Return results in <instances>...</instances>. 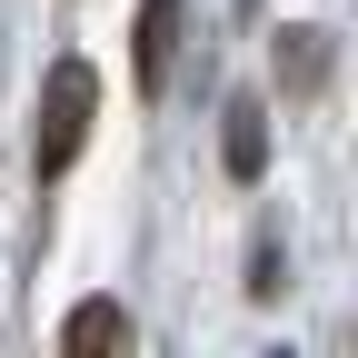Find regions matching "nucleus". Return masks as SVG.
I'll use <instances>...</instances> for the list:
<instances>
[{
    "label": "nucleus",
    "mask_w": 358,
    "mask_h": 358,
    "mask_svg": "<svg viewBox=\"0 0 358 358\" xmlns=\"http://www.w3.org/2000/svg\"><path fill=\"white\" fill-rule=\"evenodd\" d=\"M239 10H259V0H239Z\"/></svg>",
    "instance_id": "0eeeda50"
},
{
    "label": "nucleus",
    "mask_w": 358,
    "mask_h": 358,
    "mask_svg": "<svg viewBox=\"0 0 358 358\" xmlns=\"http://www.w3.org/2000/svg\"><path fill=\"white\" fill-rule=\"evenodd\" d=\"M268 358H289V348H268Z\"/></svg>",
    "instance_id": "6e6552de"
},
{
    "label": "nucleus",
    "mask_w": 358,
    "mask_h": 358,
    "mask_svg": "<svg viewBox=\"0 0 358 358\" xmlns=\"http://www.w3.org/2000/svg\"><path fill=\"white\" fill-rule=\"evenodd\" d=\"M279 289H289V239L259 229V239H249V299H279Z\"/></svg>",
    "instance_id": "423d86ee"
},
{
    "label": "nucleus",
    "mask_w": 358,
    "mask_h": 358,
    "mask_svg": "<svg viewBox=\"0 0 358 358\" xmlns=\"http://www.w3.org/2000/svg\"><path fill=\"white\" fill-rule=\"evenodd\" d=\"M179 20H189V0H140V20H129V90H140V100H159V90H169Z\"/></svg>",
    "instance_id": "7ed1b4c3"
},
{
    "label": "nucleus",
    "mask_w": 358,
    "mask_h": 358,
    "mask_svg": "<svg viewBox=\"0 0 358 358\" xmlns=\"http://www.w3.org/2000/svg\"><path fill=\"white\" fill-rule=\"evenodd\" d=\"M60 348H70V358H129V348H140V329H129L120 299H80L70 319H60Z\"/></svg>",
    "instance_id": "39448f33"
},
{
    "label": "nucleus",
    "mask_w": 358,
    "mask_h": 358,
    "mask_svg": "<svg viewBox=\"0 0 358 358\" xmlns=\"http://www.w3.org/2000/svg\"><path fill=\"white\" fill-rule=\"evenodd\" d=\"M219 159H229L239 189L268 179V100H259V90H229V110H219Z\"/></svg>",
    "instance_id": "20e7f679"
},
{
    "label": "nucleus",
    "mask_w": 358,
    "mask_h": 358,
    "mask_svg": "<svg viewBox=\"0 0 358 358\" xmlns=\"http://www.w3.org/2000/svg\"><path fill=\"white\" fill-rule=\"evenodd\" d=\"M329 80H338V30L279 20V100H329Z\"/></svg>",
    "instance_id": "f03ea898"
},
{
    "label": "nucleus",
    "mask_w": 358,
    "mask_h": 358,
    "mask_svg": "<svg viewBox=\"0 0 358 358\" xmlns=\"http://www.w3.org/2000/svg\"><path fill=\"white\" fill-rule=\"evenodd\" d=\"M90 120H100V70L90 60H50V80H40V129H30V169L60 179L90 150Z\"/></svg>",
    "instance_id": "f257e3e1"
}]
</instances>
